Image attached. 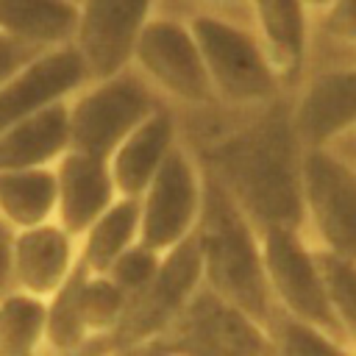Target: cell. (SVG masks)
Listing matches in <instances>:
<instances>
[{"instance_id": "1", "label": "cell", "mask_w": 356, "mask_h": 356, "mask_svg": "<svg viewBox=\"0 0 356 356\" xmlns=\"http://www.w3.org/2000/svg\"><path fill=\"white\" fill-rule=\"evenodd\" d=\"M175 117L200 170L228 192L256 231H303V147L292 128L289 95L256 108L209 106Z\"/></svg>"}, {"instance_id": "2", "label": "cell", "mask_w": 356, "mask_h": 356, "mask_svg": "<svg viewBox=\"0 0 356 356\" xmlns=\"http://www.w3.org/2000/svg\"><path fill=\"white\" fill-rule=\"evenodd\" d=\"M195 239L200 248L203 286L270 328L278 306L267 284L261 236L228 192L206 172Z\"/></svg>"}, {"instance_id": "3", "label": "cell", "mask_w": 356, "mask_h": 356, "mask_svg": "<svg viewBox=\"0 0 356 356\" xmlns=\"http://www.w3.org/2000/svg\"><path fill=\"white\" fill-rule=\"evenodd\" d=\"M161 8L178 11L186 19L217 106L256 108L289 95L250 25L248 8Z\"/></svg>"}, {"instance_id": "4", "label": "cell", "mask_w": 356, "mask_h": 356, "mask_svg": "<svg viewBox=\"0 0 356 356\" xmlns=\"http://www.w3.org/2000/svg\"><path fill=\"white\" fill-rule=\"evenodd\" d=\"M164 106L167 103L134 67L100 81H86L67 100L70 150L108 161L117 145Z\"/></svg>"}, {"instance_id": "5", "label": "cell", "mask_w": 356, "mask_h": 356, "mask_svg": "<svg viewBox=\"0 0 356 356\" xmlns=\"http://www.w3.org/2000/svg\"><path fill=\"white\" fill-rule=\"evenodd\" d=\"M131 67L175 111L217 106L197 44L178 11L156 6V14L145 25L134 47Z\"/></svg>"}, {"instance_id": "6", "label": "cell", "mask_w": 356, "mask_h": 356, "mask_svg": "<svg viewBox=\"0 0 356 356\" xmlns=\"http://www.w3.org/2000/svg\"><path fill=\"white\" fill-rule=\"evenodd\" d=\"M303 234L328 253L356 259V167L331 147L303 150Z\"/></svg>"}, {"instance_id": "7", "label": "cell", "mask_w": 356, "mask_h": 356, "mask_svg": "<svg viewBox=\"0 0 356 356\" xmlns=\"http://www.w3.org/2000/svg\"><path fill=\"white\" fill-rule=\"evenodd\" d=\"M203 286V264H200V248L195 234L161 253L156 275L128 298L125 314L114 334L95 350V356H103L108 348L159 339L164 331L175 323V317L186 309L192 295Z\"/></svg>"}, {"instance_id": "8", "label": "cell", "mask_w": 356, "mask_h": 356, "mask_svg": "<svg viewBox=\"0 0 356 356\" xmlns=\"http://www.w3.org/2000/svg\"><path fill=\"white\" fill-rule=\"evenodd\" d=\"M200 203L203 170L178 136V145L139 195V242L156 253H167L195 234Z\"/></svg>"}, {"instance_id": "9", "label": "cell", "mask_w": 356, "mask_h": 356, "mask_svg": "<svg viewBox=\"0 0 356 356\" xmlns=\"http://www.w3.org/2000/svg\"><path fill=\"white\" fill-rule=\"evenodd\" d=\"M159 342L175 356H273L270 331L206 286L192 295Z\"/></svg>"}, {"instance_id": "10", "label": "cell", "mask_w": 356, "mask_h": 356, "mask_svg": "<svg viewBox=\"0 0 356 356\" xmlns=\"http://www.w3.org/2000/svg\"><path fill=\"white\" fill-rule=\"evenodd\" d=\"M259 236H261L267 284L278 312L314 323L339 337L328 306L317 253L314 245L306 239V234L295 228H264L259 231Z\"/></svg>"}, {"instance_id": "11", "label": "cell", "mask_w": 356, "mask_h": 356, "mask_svg": "<svg viewBox=\"0 0 356 356\" xmlns=\"http://www.w3.org/2000/svg\"><path fill=\"white\" fill-rule=\"evenodd\" d=\"M159 0H81L72 47L89 81L117 75L131 67L134 47L156 14Z\"/></svg>"}, {"instance_id": "12", "label": "cell", "mask_w": 356, "mask_h": 356, "mask_svg": "<svg viewBox=\"0 0 356 356\" xmlns=\"http://www.w3.org/2000/svg\"><path fill=\"white\" fill-rule=\"evenodd\" d=\"M289 114L303 150L331 147L356 134V67L306 72L289 92Z\"/></svg>"}, {"instance_id": "13", "label": "cell", "mask_w": 356, "mask_h": 356, "mask_svg": "<svg viewBox=\"0 0 356 356\" xmlns=\"http://www.w3.org/2000/svg\"><path fill=\"white\" fill-rule=\"evenodd\" d=\"M89 81L72 44L50 47L0 83V134L56 103L70 100Z\"/></svg>"}, {"instance_id": "14", "label": "cell", "mask_w": 356, "mask_h": 356, "mask_svg": "<svg viewBox=\"0 0 356 356\" xmlns=\"http://www.w3.org/2000/svg\"><path fill=\"white\" fill-rule=\"evenodd\" d=\"M56 222L75 239L120 197L111 167L78 150H67L56 164Z\"/></svg>"}, {"instance_id": "15", "label": "cell", "mask_w": 356, "mask_h": 356, "mask_svg": "<svg viewBox=\"0 0 356 356\" xmlns=\"http://www.w3.org/2000/svg\"><path fill=\"white\" fill-rule=\"evenodd\" d=\"M78 264V239L56 220L14 234V284L47 300Z\"/></svg>"}, {"instance_id": "16", "label": "cell", "mask_w": 356, "mask_h": 356, "mask_svg": "<svg viewBox=\"0 0 356 356\" xmlns=\"http://www.w3.org/2000/svg\"><path fill=\"white\" fill-rule=\"evenodd\" d=\"M248 17L284 89L292 92L306 72L309 8L303 0H248Z\"/></svg>"}, {"instance_id": "17", "label": "cell", "mask_w": 356, "mask_h": 356, "mask_svg": "<svg viewBox=\"0 0 356 356\" xmlns=\"http://www.w3.org/2000/svg\"><path fill=\"white\" fill-rule=\"evenodd\" d=\"M178 117L170 106L153 111L145 122H139L108 159L117 195L139 197L170 156V150L178 145Z\"/></svg>"}, {"instance_id": "18", "label": "cell", "mask_w": 356, "mask_h": 356, "mask_svg": "<svg viewBox=\"0 0 356 356\" xmlns=\"http://www.w3.org/2000/svg\"><path fill=\"white\" fill-rule=\"evenodd\" d=\"M70 150L67 100L47 106L0 134V170L53 167Z\"/></svg>"}, {"instance_id": "19", "label": "cell", "mask_w": 356, "mask_h": 356, "mask_svg": "<svg viewBox=\"0 0 356 356\" xmlns=\"http://www.w3.org/2000/svg\"><path fill=\"white\" fill-rule=\"evenodd\" d=\"M78 6L70 0H0V33L36 50L72 44Z\"/></svg>"}, {"instance_id": "20", "label": "cell", "mask_w": 356, "mask_h": 356, "mask_svg": "<svg viewBox=\"0 0 356 356\" xmlns=\"http://www.w3.org/2000/svg\"><path fill=\"white\" fill-rule=\"evenodd\" d=\"M0 220L14 231L56 220V170H0Z\"/></svg>"}, {"instance_id": "21", "label": "cell", "mask_w": 356, "mask_h": 356, "mask_svg": "<svg viewBox=\"0 0 356 356\" xmlns=\"http://www.w3.org/2000/svg\"><path fill=\"white\" fill-rule=\"evenodd\" d=\"M134 242H139V197H117L78 239V261L103 275Z\"/></svg>"}, {"instance_id": "22", "label": "cell", "mask_w": 356, "mask_h": 356, "mask_svg": "<svg viewBox=\"0 0 356 356\" xmlns=\"http://www.w3.org/2000/svg\"><path fill=\"white\" fill-rule=\"evenodd\" d=\"M331 67H356V0H334L312 14L306 72Z\"/></svg>"}, {"instance_id": "23", "label": "cell", "mask_w": 356, "mask_h": 356, "mask_svg": "<svg viewBox=\"0 0 356 356\" xmlns=\"http://www.w3.org/2000/svg\"><path fill=\"white\" fill-rule=\"evenodd\" d=\"M86 278V267L78 261L67 281L44 300L47 317H44V348L50 353H67V350H86L89 331L83 323L81 309V286Z\"/></svg>"}, {"instance_id": "24", "label": "cell", "mask_w": 356, "mask_h": 356, "mask_svg": "<svg viewBox=\"0 0 356 356\" xmlns=\"http://www.w3.org/2000/svg\"><path fill=\"white\" fill-rule=\"evenodd\" d=\"M47 306L42 298L14 289L0 298V356H39L44 348Z\"/></svg>"}, {"instance_id": "25", "label": "cell", "mask_w": 356, "mask_h": 356, "mask_svg": "<svg viewBox=\"0 0 356 356\" xmlns=\"http://www.w3.org/2000/svg\"><path fill=\"white\" fill-rule=\"evenodd\" d=\"M125 306H128V295L108 275H97L86 270L81 286V309L89 331V345H86L89 353H95L114 334V328L125 314Z\"/></svg>"}, {"instance_id": "26", "label": "cell", "mask_w": 356, "mask_h": 356, "mask_svg": "<svg viewBox=\"0 0 356 356\" xmlns=\"http://www.w3.org/2000/svg\"><path fill=\"white\" fill-rule=\"evenodd\" d=\"M314 253H317V264L323 273L337 331L356 353V259H345L320 248H314Z\"/></svg>"}, {"instance_id": "27", "label": "cell", "mask_w": 356, "mask_h": 356, "mask_svg": "<svg viewBox=\"0 0 356 356\" xmlns=\"http://www.w3.org/2000/svg\"><path fill=\"white\" fill-rule=\"evenodd\" d=\"M270 345L273 356H353L350 345L314 323L281 314L270 323Z\"/></svg>"}, {"instance_id": "28", "label": "cell", "mask_w": 356, "mask_h": 356, "mask_svg": "<svg viewBox=\"0 0 356 356\" xmlns=\"http://www.w3.org/2000/svg\"><path fill=\"white\" fill-rule=\"evenodd\" d=\"M159 261H161V253L145 248L142 242H134L131 248H125V250L111 261V267H108L103 275H108V278L131 298L134 292H139V289L156 275Z\"/></svg>"}, {"instance_id": "29", "label": "cell", "mask_w": 356, "mask_h": 356, "mask_svg": "<svg viewBox=\"0 0 356 356\" xmlns=\"http://www.w3.org/2000/svg\"><path fill=\"white\" fill-rule=\"evenodd\" d=\"M39 53H44V50L28 47V44L14 42V39H8V36L0 33V83H3L6 78H11L19 67H25L31 58H36Z\"/></svg>"}, {"instance_id": "30", "label": "cell", "mask_w": 356, "mask_h": 356, "mask_svg": "<svg viewBox=\"0 0 356 356\" xmlns=\"http://www.w3.org/2000/svg\"><path fill=\"white\" fill-rule=\"evenodd\" d=\"M14 228L0 220V298L17 289L14 284Z\"/></svg>"}, {"instance_id": "31", "label": "cell", "mask_w": 356, "mask_h": 356, "mask_svg": "<svg viewBox=\"0 0 356 356\" xmlns=\"http://www.w3.org/2000/svg\"><path fill=\"white\" fill-rule=\"evenodd\" d=\"M103 356H175V353L164 342H159V339H145V342H131V345L108 348Z\"/></svg>"}, {"instance_id": "32", "label": "cell", "mask_w": 356, "mask_h": 356, "mask_svg": "<svg viewBox=\"0 0 356 356\" xmlns=\"http://www.w3.org/2000/svg\"><path fill=\"white\" fill-rule=\"evenodd\" d=\"M161 6H175V8H248V0H159Z\"/></svg>"}, {"instance_id": "33", "label": "cell", "mask_w": 356, "mask_h": 356, "mask_svg": "<svg viewBox=\"0 0 356 356\" xmlns=\"http://www.w3.org/2000/svg\"><path fill=\"white\" fill-rule=\"evenodd\" d=\"M331 150H337L339 156H345L353 167H356V134H350V136H345V139H339L337 145H331Z\"/></svg>"}, {"instance_id": "34", "label": "cell", "mask_w": 356, "mask_h": 356, "mask_svg": "<svg viewBox=\"0 0 356 356\" xmlns=\"http://www.w3.org/2000/svg\"><path fill=\"white\" fill-rule=\"evenodd\" d=\"M334 0H303V6L309 8V17L312 14H317V11H323V8H328Z\"/></svg>"}, {"instance_id": "35", "label": "cell", "mask_w": 356, "mask_h": 356, "mask_svg": "<svg viewBox=\"0 0 356 356\" xmlns=\"http://www.w3.org/2000/svg\"><path fill=\"white\" fill-rule=\"evenodd\" d=\"M53 356H95L89 350H67V353H53Z\"/></svg>"}, {"instance_id": "36", "label": "cell", "mask_w": 356, "mask_h": 356, "mask_svg": "<svg viewBox=\"0 0 356 356\" xmlns=\"http://www.w3.org/2000/svg\"><path fill=\"white\" fill-rule=\"evenodd\" d=\"M70 3H75V6H78V3H81V0H70Z\"/></svg>"}, {"instance_id": "37", "label": "cell", "mask_w": 356, "mask_h": 356, "mask_svg": "<svg viewBox=\"0 0 356 356\" xmlns=\"http://www.w3.org/2000/svg\"><path fill=\"white\" fill-rule=\"evenodd\" d=\"M353 356H356V353H353Z\"/></svg>"}]
</instances>
